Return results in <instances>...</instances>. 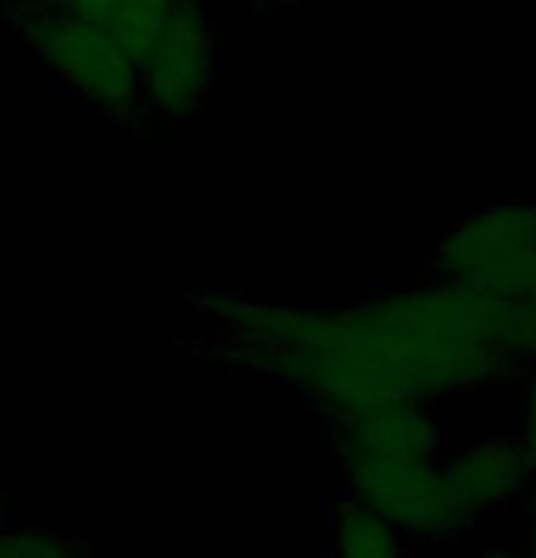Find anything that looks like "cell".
Here are the masks:
<instances>
[{
	"mask_svg": "<svg viewBox=\"0 0 536 558\" xmlns=\"http://www.w3.org/2000/svg\"><path fill=\"white\" fill-rule=\"evenodd\" d=\"M205 329L175 351L219 357L292 387L325 420L387 402L435 398L519 373L482 332L478 286L453 278L405 286L346 311L259 303L230 286L194 296Z\"/></svg>",
	"mask_w": 536,
	"mask_h": 558,
	"instance_id": "obj_1",
	"label": "cell"
},
{
	"mask_svg": "<svg viewBox=\"0 0 536 558\" xmlns=\"http://www.w3.org/2000/svg\"><path fill=\"white\" fill-rule=\"evenodd\" d=\"M0 8L15 37L84 107L129 129L150 124L143 107L139 62L113 45L99 26L70 12L62 0H0Z\"/></svg>",
	"mask_w": 536,
	"mask_h": 558,
	"instance_id": "obj_2",
	"label": "cell"
},
{
	"mask_svg": "<svg viewBox=\"0 0 536 558\" xmlns=\"http://www.w3.org/2000/svg\"><path fill=\"white\" fill-rule=\"evenodd\" d=\"M346 497L416 541H460L478 514L435 460H340Z\"/></svg>",
	"mask_w": 536,
	"mask_h": 558,
	"instance_id": "obj_3",
	"label": "cell"
},
{
	"mask_svg": "<svg viewBox=\"0 0 536 558\" xmlns=\"http://www.w3.org/2000/svg\"><path fill=\"white\" fill-rule=\"evenodd\" d=\"M435 270L497 292L536 289V202H497L464 216L441 238Z\"/></svg>",
	"mask_w": 536,
	"mask_h": 558,
	"instance_id": "obj_4",
	"label": "cell"
},
{
	"mask_svg": "<svg viewBox=\"0 0 536 558\" xmlns=\"http://www.w3.org/2000/svg\"><path fill=\"white\" fill-rule=\"evenodd\" d=\"M219 34L205 0H179L165 34L143 62L146 121H186L219 88Z\"/></svg>",
	"mask_w": 536,
	"mask_h": 558,
	"instance_id": "obj_5",
	"label": "cell"
},
{
	"mask_svg": "<svg viewBox=\"0 0 536 558\" xmlns=\"http://www.w3.org/2000/svg\"><path fill=\"white\" fill-rule=\"evenodd\" d=\"M336 460H438L441 435L419 402H387L329 416Z\"/></svg>",
	"mask_w": 536,
	"mask_h": 558,
	"instance_id": "obj_6",
	"label": "cell"
},
{
	"mask_svg": "<svg viewBox=\"0 0 536 558\" xmlns=\"http://www.w3.org/2000/svg\"><path fill=\"white\" fill-rule=\"evenodd\" d=\"M446 475L453 478V486L467 500V508L482 519L486 511L525 493L533 478V463L514 438H489L478 441V446H467L453 463H446Z\"/></svg>",
	"mask_w": 536,
	"mask_h": 558,
	"instance_id": "obj_7",
	"label": "cell"
},
{
	"mask_svg": "<svg viewBox=\"0 0 536 558\" xmlns=\"http://www.w3.org/2000/svg\"><path fill=\"white\" fill-rule=\"evenodd\" d=\"M62 4L81 19H88L92 26H99L143 70L146 56L154 51L157 37L165 34L179 0H62Z\"/></svg>",
	"mask_w": 536,
	"mask_h": 558,
	"instance_id": "obj_8",
	"label": "cell"
},
{
	"mask_svg": "<svg viewBox=\"0 0 536 558\" xmlns=\"http://www.w3.org/2000/svg\"><path fill=\"white\" fill-rule=\"evenodd\" d=\"M482 332L511 365L536 362V289L497 292L478 286Z\"/></svg>",
	"mask_w": 536,
	"mask_h": 558,
	"instance_id": "obj_9",
	"label": "cell"
},
{
	"mask_svg": "<svg viewBox=\"0 0 536 558\" xmlns=\"http://www.w3.org/2000/svg\"><path fill=\"white\" fill-rule=\"evenodd\" d=\"M329 544L336 558H405V536L354 497L332 508Z\"/></svg>",
	"mask_w": 536,
	"mask_h": 558,
	"instance_id": "obj_10",
	"label": "cell"
},
{
	"mask_svg": "<svg viewBox=\"0 0 536 558\" xmlns=\"http://www.w3.org/2000/svg\"><path fill=\"white\" fill-rule=\"evenodd\" d=\"M0 558H96V547L62 530L8 519L0 525Z\"/></svg>",
	"mask_w": 536,
	"mask_h": 558,
	"instance_id": "obj_11",
	"label": "cell"
},
{
	"mask_svg": "<svg viewBox=\"0 0 536 558\" xmlns=\"http://www.w3.org/2000/svg\"><path fill=\"white\" fill-rule=\"evenodd\" d=\"M514 441L522 446V452L529 457V463L536 468V380L529 384V395H525V409H522V424Z\"/></svg>",
	"mask_w": 536,
	"mask_h": 558,
	"instance_id": "obj_12",
	"label": "cell"
},
{
	"mask_svg": "<svg viewBox=\"0 0 536 558\" xmlns=\"http://www.w3.org/2000/svg\"><path fill=\"white\" fill-rule=\"evenodd\" d=\"M292 4H300V0H252V8H256L259 15L278 12V8H292Z\"/></svg>",
	"mask_w": 536,
	"mask_h": 558,
	"instance_id": "obj_13",
	"label": "cell"
},
{
	"mask_svg": "<svg viewBox=\"0 0 536 558\" xmlns=\"http://www.w3.org/2000/svg\"><path fill=\"white\" fill-rule=\"evenodd\" d=\"M471 558H525V555H508V551H478V555H471Z\"/></svg>",
	"mask_w": 536,
	"mask_h": 558,
	"instance_id": "obj_14",
	"label": "cell"
},
{
	"mask_svg": "<svg viewBox=\"0 0 536 558\" xmlns=\"http://www.w3.org/2000/svg\"><path fill=\"white\" fill-rule=\"evenodd\" d=\"M8 519H12V514H8V504H4V497H0V525H4Z\"/></svg>",
	"mask_w": 536,
	"mask_h": 558,
	"instance_id": "obj_15",
	"label": "cell"
}]
</instances>
